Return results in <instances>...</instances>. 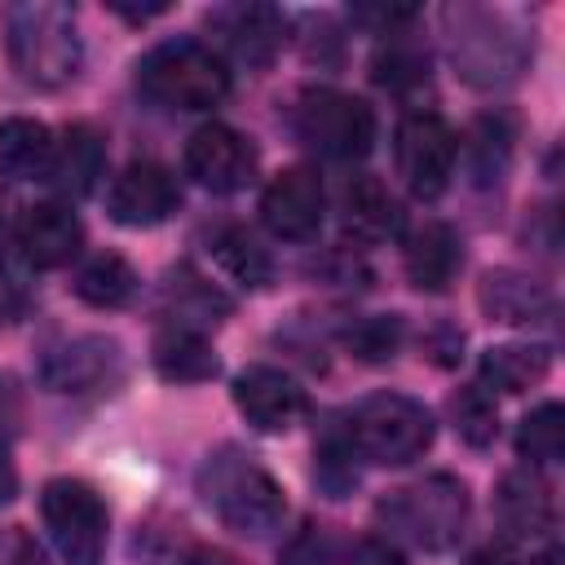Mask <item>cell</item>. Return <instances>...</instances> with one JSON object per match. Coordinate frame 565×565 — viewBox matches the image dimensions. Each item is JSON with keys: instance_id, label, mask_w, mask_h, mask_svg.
Returning <instances> with one entry per match:
<instances>
[{"instance_id": "obj_2", "label": "cell", "mask_w": 565, "mask_h": 565, "mask_svg": "<svg viewBox=\"0 0 565 565\" xmlns=\"http://www.w3.org/2000/svg\"><path fill=\"white\" fill-rule=\"evenodd\" d=\"M375 516L384 521V530H393L397 539L424 547V552H441L459 539L463 521H468V486L459 477H424L415 486H397L380 499Z\"/></svg>"}, {"instance_id": "obj_34", "label": "cell", "mask_w": 565, "mask_h": 565, "mask_svg": "<svg viewBox=\"0 0 565 565\" xmlns=\"http://www.w3.org/2000/svg\"><path fill=\"white\" fill-rule=\"evenodd\" d=\"M344 565H402V561H397V552L384 547V543H358Z\"/></svg>"}, {"instance_id": "obj_8", "label": "cell", "mask_w": 565, "mask_h": 565, "mask_svg": "<svg viewBox=\"0 0 565 565\" xmlns=\"http://www.w3.org/2000/svg\"><path fill=\"white\" fill-rule=\"evenodd\" d=\"M40 512H44V525H49L57 552L66 556V565H102V552H106V503L97 499L93 486L57 477V481L44 486Z\"/></svg>"}, {"instance_id": "obj_13", "label": "cell", "mask_w": 565, "mask_h": 565, "mask_svg": "<svg viewBox=\"0 0 565 565\" xmlns=\"http://www.w3.org/2000/svg\"><path fill=\"white\" fill-rule=\"evenodd\" d=\"M322 207H327V194H322L318 172H309V168H287V172H278V177L265 185V194H260V216H265V225H269L278 238H291V243H305V238L318 234Z\"/></svg>"}, {"instance_id": "obj_10", "label": "cell", "mask_w": 565, "mask_h": 565, "mask_svg": "<svg viewBox=\"0 0 565 565\" xmlns=\"http://www.w3.org/2000/svg\"><path fill=\"white\" fill-rule=\"evenodd\" d=\"M185 172L212 194H234L256 172V146L230 124H203L185 141Z\"/></svg>"}, {"instance_id": "obj_20", "label": "cell", "mask_w": 565, "mask_h": 565, "mask_svg": "<svg viewBox=\"0 0 565 565\" xmlns=\"http://www.w3.org/2000/svg\"><path fill=\"white\" fill-rule=\"evenodd\" d=\"M102 159H106L102 137H97L93 128L75 124V128H66L62 141H53L49 181H53L62 194H75V199H79V194H88V190L97 185V177H102Z\"/></svg>"}, {"instance_id": "obj_26", "label": "cell", "mask_w": 565, "mask_h": 565, "mask_svg": "<svg viewBox=\"0 0 565 565\" xmlns=\"http://www.w3.org/2000/svg\"><path fill=\"white\" fill-rule=\"evenodd\" d=\"M512 141H516V128L503 115H486V119L472 124L463 150H468V172H472L477 185H490V181L503 177V168L512 159Z\"/></svg>"}, {"instance_id": "obj_18", "label": "cell", "mask_w": 565, "mask_h": 565, "mask_svg": "<svg viewBox=\"0 0 565 565\" xmlns=\"http://www.w3.org/2000/svg\"><path fill=\"white\" fill-rule=\"evenodd\" d=\"M481 309L494 322H543L552 313V291L516 269H490L481 278Z\"/></svg>"}, {"instance_id": "obj_24", "label": "cell", "mask_w": 565, "mask_h": 565, "mask_svg": "<svg viewBox=\"0 0 565 565\" xmlns=\"http://www.w3.org/2000/svg\"><path fill=\"white\" fill-rule=\"evenodd\" d=\"M494 508H499V516L512 534H543L552 525V494L539 477H525V472L503 477V486L494 494Z\"/></svg>"}, {"instance_id": "obj_1", "label": "cell", "mask_w": 565, "mask_h": 565, "mask_svg": "<svg viewBox=\"0 0 565 565\" xmlns=\"http://www.w3.org/2000/svg\"><path fill=\"white\" fill-rule=\"evenodd\" d=\"M9 31V62L35 88H62L79 71V31L71 4L26 0L13 4L4 18Z\"/></svg>"}, {"instance_id": "obj_21", "label": "cell", "mask_w": 565, "mask_h": 565, "mask_svg": "<svg viewBox=\"0 0 565 565\" xmlns=\"http://www.w3.org/2000/svg\"><path fill=\"white\" fill-rule=\"evenodd\" d=\"M53 163V132L40 119L9 115L0 119V172L13 181L44 177Z\"/></svg>"}, {"instance_id": "obj_32", "label": "cell", "mask_w": 565, "mask_h": 565, "mask_svg": "<svg viewBox=\"0 0 565 565\" xmlns=\"http://www.w3.org/2000/svg\"><path fill=\"white\" fill-rule=\"evenodd\" d=\"M349 455H353V446H349V450H344V446H322V450H318V486H322L331 499H344V494L358 486V472H353Z\"/></svg>"}, {"instance_id": "obj_27", "label": "cell", "mask_w": 565, "mask_h": 565, "mask_svg": "<svg viewBox=\"0 0 565 565\" xmlns=\"http://www.w3.org/2000/svg\"><path fill=\"white\" fill-rule=\"evenodd\" d=\"M516 450L530 463H556L565 450V411L556 402H543L539 411H530L516 428Z\"/></svg>"}, {"instance_id": "obj_37", "label": "cell", "mask_w": 565, "mask_h": 565, "mask_svg": "<svg viewBox=\"0 0 565 565\" xmlns=\"http://www.w3.org/2000/svg\"><path fill=\"white\" fill-rule=\"evenodd\" d=\"M530 565H561V552L552 547V552H543V556H539V561H530Z\"/></svg>"}, {"instance_id": "obj_14", "label": "cell", "mask_w": 565, "mask_h": 565, "mask_svg": "<svg viewBox=\"0 0 565 565\" xmlns=\"http://www.w3.org/2000/svg\"><path fill=\"white\" fill-rule=\"evenodd\" d=\"M115 366H119V344L115 340L79 335L62 349H49V358L40 366V380L53 393H93L115 375Z\"/></svg>"}, {"instance_id": "obj_16", "label": "cell", "mask_w": 565, "mask_h": 565, "mask_svg": "<svg viewBox=\"0 0 565 565\" xmlns=\"http://www.w3.org/2000/svg\"><path fill=\"white\" fill-rule=\"evenodd\" d=\"M216 22H221L234 57L247 62V66H269L274 53L287 40V22H282V13L274 4H234Z\"/></svg>"}, {"instance_id": "obj_30", "label": "cell", "mask_w": 565, "mask_h": 565, "mask_svg": "<svg viewBox=\"0 0 565 565\" xmlns=\"http://www.w3.org/2000/svg\"><path fill=\"white\" fill-rule=\"evenodd\" d=\"M402 344V318L384 313V318H362L353 331H349V349L362 358V362H384L393 358Z\"/></svg>"}, {"instance_id": "obj_7", "label": "cell", "mask_w": 565, "mask_h": 565, "mask_svg": "<svg viewBox=\"0 0 565 565\" xmlns=\"http://www.w3.org/2000/svg\"><path fill=\"white\" fill-rule=\"evenodd\" d=\"M296 137L327 159H362L375 141V115L362 97L318 88L296 106Z\"/></svg>"}, {"instance_id": "obj_11", "label": "cell", "mask_w": 565, "mask_h": 565, "mask_svg": "<svg viewBox=\"0 0 565 565\" xmlns=\"http://www.w3.org/2000/svg\"><path fill=\"white\" fill-rule=\"evenodd\" d=\"M181 203V190L172 181V172L163 163H128L115 181H110V194H106V207L119 225L128 230H150L159 221H168Z\"/></svg>"}, {"instance_id": "obj_12", "label": "cell", "mask_w": 565, "mask_h": 565, "mask_svg": "<svg viewBox=\"0 0 565 565\" xmlns=\"http://www.w3.org/2000/svg\"><path fill=\"white\" fill-rule=\"evenodd\" d=\"M234 406L260 433H287V428H296L309 415L305 388L291 375L274 371V366H247L234 380Z\"/></svg>"}, {"instance_id": "obj_31", "label": "cell", "mask_w": 565, "mask_h": 565, "mask_svg": "<svg viewBox=\"0 0 565 565\" xmlns=\"http://www.w3.org/2000/svg\"><path fill=\"white\" fill-rule=\"evenodd\" d=\"M424 71H428V62H424L415 49H406V44H388V49L375 57V79H380L384 88H411V84L424 79Z\"/></svg>"}, {"instance_id": "obj_17", "label": "cell", "mask_w": 565, "mask_h": 565, "mask_svg": "<svg viewBox=\"0 0 565 565\" xmlns=\"http://www.w3.org/2000/svg\"><path fill=\"white\" fill-rule=\"evenodd\" d=\"M459 260H463L459 238H455V230L441 225V221H428V225L415 230L411 243H406V278H411L419 291H446V287L455 282V274H459Z\"/></svg>"}, {"instance_id": "obj_35", "label": "cell", "mask_w": 565, "mask_h": 565, "mask_svg": "<svg viewBox=\"0 0 565 565\" xmlns=\"http://www.w3.org/2000/svg\"><path fill=\"white\" fill-rule=\"evenodd\" d=\"M181 565H238L234 556H225V552H216V547H194Z\"/></svg>"}, {"instance_id": "obj_15", "label": "cell", "mask_w": 565, "mask_h": 565, "mask_svg": "<svg viewBox=\"0 0 565 565\" xmlns=\"http://www.w3.org/2000/svg\"><path fill=\"white\" fill-rule=\"evenodd\" d=\"M18 243H22V252H26L31 265L57 269V265H66L71 256H79L84 225H79V216H75L66 203H35V207L22 216Z\"/></svg>"}, {"instance_id": "obj_9", "label": "cell", "mask_w": 565, "mask_h": 565, "mask_svg": "<svg viewBox=\"0 0 565 565\" xmlns=\"http://www.w3.org/2000/svg\"><path fill=\"white\" fill-rule=\"evenodd\" d=\"M455 154H459V141H455V128L441 115L415 110L397 124L393 159H397V177L406 181V190L415 199H437L450 185Z\"/></svg>"}, {"instance_id": "obj_29", "label": "cell", "mask_w": 565, "mask_h": 565, "mask_svg": "<svg viewBox=\"0 0 565 565\" xmlns=\"http://www.w3.org/2000/svg\"><path fill=\"white\" fill-rule=\"evenodd\" d=\"M450 415H455V428L468 446H490L499 433V415H494V402L486 388H459L450 397Z\"/></svg>"}, {"instance_id": "obj_36", "label": "cell", "mask_w": 565, "mask_h": 565, "mask_svg": "<svg viewBox=\"0 0 565 565\" xmlns=\"http://www.w3.org/2000/svg\"><path fill=\"white\" fill-rule=\"evenodd\" d=\"M463 565H512V556H508V547H481Z\"/></svg>"}, {"instance_id": "obj_4", "label": "cell", "mask_w": 565, "mask_h": 565, "mask_svg": "<svg viewBox=\"0 0 565 565\" xmlns=\"http://www.w3.org/2000/svg\"><path fill=\"white\" fill-rule=\"evenodd\" d=\"M137 88L172 110H207L230 93V71L212 49L194 40H168L141 57Z\"/></svg>"}, {"instance_id": "obj_19", "label": "cell", "mask_w": 565, "mask_h": 565, "mask_svg": "<svg viewBox=\"0 0 565 565\" xmlns=\"http://www.w3.org/2000/svg\"><path fill=\"white\" fill-rule=\"evenodd\" d=\"M344 225L362 243H384L402 230V203L380 177H353L344 190Z\"/></svg>"}, {"instance_id": "obj_5", "label": "cell", "mask_w": 565, "mask_h": 565, "mask_svg": "<svg viewBox=\"0 0 565 565\" xmlns=\"http://www.w3.org/2000/svg\"><path fill=\"white\" fill-rule=\"evenodd\" d=\"M349 446L371 463H411L433 446V415L402 393H375L349 415Z\"/></svg>"}, {"instance_id": "obj_38", "label": "cell", "mask_w": 565, "mask_h": 565, "mask_svg": "<svg viewBox=\"0 0 565 565\" xmlns=\"http://www.w3.org/2000/svg\"><path fill=\"white\" fill-rule=\"evenodd\" d=\"M4 238H9V230H4V212H0V256H4Z\"/></svg>"}, {"instance_id": "obj_28", "label": "cell", "mask_w": 565, "mask_h": 565, "mask_svg": "<svg viewBox=\"0 0 565 565\" xmlns=\"http://www.w3.org/2000/svg\"><path fill=\"white\" fill-rule=\"evenodd\" d=\"M216 260L243 282V287H265L269 278H274V260H269V252L247 234V230H221L216 234Z\"/></svg>"}, {"instance_id": "obj_22", "label": "cell", "mask_w": 565, "mask_h": 565, "mask_svg": "<svg viewBox=\"0 0 565 565\" xmlns=\"http://www.w3.org/2000/svg\"><path fill=\"white\" fill-rule=\"evenodd\" d=\"M150 358H154V371L163 380H177V384H199V380L216 375L212 344L190 327H163L150 344Z\"/></svg>"}, {"instance_id": "obj_23", "label": "cell", "mask_w": 565, "mask_h": 565, "mask_svg": "<svg viewBox=\"0 0 565 565\" xmlns=\"http://www.w3.org/2000/svg\"><path fill=\"white\" fill-rule=\"evenodd\" d=\"M547 371H552V358L539 344H499V349H486L481 358V384L494 393H525Z\"/></svg>"}, {"instance_id": "obj_6", "label": "cell", "mask_w": 565, "mask_h": 565, "mask_svg": "<svg viewBox=\"0 0 565 565\" xmlns=\"http://www.w3.org/2000/svg\"><path fill=\"white\" fill-rule=\"evenodd\" d=\"M455 35H450V57L459 66V75L477 88H494V84H512L530 57L525 40L490 9H450L446 13Z\"/></svg>"}, {"instance_id": "obj_3", "label": "cell", "mask_w": 565, "mask_h": 565, "mask_svg": "<svg viewBox=\"0 0 565 565\" xmlns=\"http://www.w3.org/2000/svg\"><path fill=\"white\" fill-rule=\"evenodd\" d=\"M199 490H203L207 508H216V516H221L230 530L252 534V539L278 530V521H282V512H287L282 486H278L265 468H256L252 459H243V455H234V450H225V455H216V459L203 463Z\"/></svg>"}, {"instance_id": "obj_25", "label": "cell", "mask_w": 565, "mask_h": 565, "mask_svg": "<svg viewBox=\"0 0 565 565\" xmlns=\"http://www.w3.org/2000/svg\"><path fill=\"white\" fill-rule=\"evenodd\" d=\"M132 291H137V274H132V265H128L124 256H115V252L93 256V260L75 274V296H79L84 305H93V309H119V305L132 300Z\"/></svg>"}, {"instance_id": "obj_33", "label": "cell", "mask_w": 565, "mask_h": 565, "mask_svg": "<svg viewBox=\"0 0 565 565\" xmlns=\"http://www.w3.org/2000/svg\"><path fill=\"white\" fill-rule=\"evenodd\" d=\"M282 565H335L331 539H327L322 530H305V534L282 552Z\"/></svg>"}]
</instances>
